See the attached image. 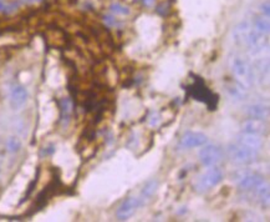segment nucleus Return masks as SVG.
<instances>
[{
	"label": "nucleus",
	"instance_id": "1",
	"mask_svg": "<svg viewBox=\"0 0 270 222\" xmlns=\"http://www.w3.org/2000/svg\"><path fill=\"white\" fill-rule=\"evenodd\" d=\"M229 66H231L232 73L236 77V81L243 85L245 89H249L250 86H253L255 81V73L254 68L250 65L249 61L245 60L241 56L236 55L229 61Z\"/></svg>",
	"mask_w": 270,
	"mask_h": 222
},
{
	"label": "nucleus",
	"instance_id": "2",
	"mask_svg": "<svg viewBox=\"0 0 270 222\" xmlns=\"http://www.w3.org/2000/svg\"><path fill=\"white\" fill-rule=\"evenodd\" d=\"M227 152H228L231 161L236 165L253 164L258 159V155H259V150L248 148V146L243 145L238 141L229 144L228 148H227Z\"/></svg>",
	"mask_w": 270,
	"mask_h": 222
},
{
	"label": "nucleus",
	"instance_id": "3",
	"mask_svg": "<svg viewBox=\"0 0 270 222\" xmlns=\"http://www.w3.org/2000/svg\"><path fill=\"white\" fill-rule=\"evenodd\" d=\"M224 179L223 171L217 166L210 167L208 171H205L204 174L201 175L198 177L197 183L194 185V190L197 192L204 193L207 191L212 190L213 187H217Z\"/></svg>",
	"mask_w": 270,
	"mask_h": 222
},
{
	"label": "nucleus",
	"instance_id": "4",
	"mask_svg": "<svg viewBox=\"0 0 270 222\" xmlns=\"http://www.w3.org/2000/svg\"><path fill=\"white\" fill-rule=\"evenodd\" d=\"M233 180L236 183L239 190L245 191V192L247 191L254 192L258 186H260L265 181L263 176L249 171H238L233 176Z\"/></svg>",
	"mask_w": 270,
	"mask_h": 222
},
{
	"label": "nucleus",
	"instance_id": "5",
	"mask_svg": "<svg viewBox=\"0 0 270 222\" xmlns=\"http://www.w3.org/2000/svg\"><path fill=\"white\" fill-rule=\"evenodd\" d=\"M244 45L247 46L248 53L252 56H258L264 51L265 48H268V39L267 35L262 34L254 28H250L249 33H248Z\"/></svg>",
	"mask_w": 270,
	"mask_h": 222
},
{
	"label": "nucleus",
	"instance_id": "6",
	"mask_svg": "<svg viewBox=\"0 0 270 222\" xmlns=\"http://www.w3.org/2000/svg\"><path fill=\"white\" fill-rule=\"evenodd\" d=\"M192 87H193L192 95H193L196 100L204 103L209 108V110H215L218 96L214 95L212 91H209V89L205 86V84L201 80V77H197V79L194 80V84Z\"/></svg>",
	"mask_w": 270,
	"mask_h": 222
},
{
	"label": "nucleus",
	"instance_id": "7",
	"mask_svg": "<svg viewBox=\"0 0 270 222\" xmlns=\"http://www.w3.org/2000/svg\"><path fill=\"white\" fill-rule=\"evenodd\" d=\"M223 150L214 144L203 145L202 150L200 151V161L202 162L203 166H218L220 162L223 161Z\"/></svg>",
	"mask_w": 270,
	"mask_h": 222
},
{
	"label": "nucleus",
	"instance_id": "8",
	"mask_svg": "<svg viewBox=\"0 0 270 222\" xmlns=\"http://www.w3.org/2000/svg\"><path fill=\"white\" fill-rule=\"evenodd\" d=\"M143 205L144 202L141 197L126 198V200L120 205L117 211H116V217H117L120 221H126L130 217L134 216L135 212H136L139 207L143 206Z\"/></svg>",
	"mask_w": 270,
	"mask_h": 222
},
{
	"label": "nucleus",
	"instance_id": "9",
	"mask_svg": "<svg viewBox=\"0 0 270 222\" xmlns=\"http://www.w3.org/2000/svg\"><path fill=\"white\" fill-rule=\"evenodd\" d=\"M208 141L207 136L200 131H187L182 135L181 140H179V148H184V150H189V148H201V146L205 145Z\"/></svg>",
	"mask_w": 270,
	"mask_h": 222
},
{
	"label": "nucleus",
	"instance_id": "10",
	"mask_svg": "<svg viewBox=\"0 0 270 222\" xmlns=\"http://www.w3.org/2000/svg\"><path fill=\"white\" fill-rule=\"evenodd\" d=\"M29 99V93L23 85H15L10 90V96H9V104L14 111H18L25 106Z\"/></svg>",
	"mask_w": 270,
	"mask_h": 222
},
{
	"label": "nucleus",
	"instance_id": "11",
	"mask_svg": "<svg viewBox=\"0 0 270 222\" xmlns=\"http://www.w3.org/2000/svg\"><path fill=\"white\" fill-rule=\"evenodd\" d=\"M267 131V125H265L264 120L252 119L249 117L248 120L241 124V132H247V134H254V135L263 136Z\"/></svg>",
	"mask_w": 270,
	"mask_h": 222
},
{
	"label": "nucleus",
	"instance_id": "12",
	"mask_svg": "<svg viewBox=\"0 0 270 222\" xmlns=\"http://www.w3.org/2000/svg\"><path fill=\"white\" fill-rule=\"evenodd\" d=\"M236 141L243 145L248 146V148L259 150L263 148V139L260 135H254V134H247V132H241L240 135H238Z\"/></svg>",
	"mask_w": 270,
	"mask_h": 222
},
{
	"label": "nucleus",
	"instance_id": "13",
	"mask_svg": "<svg viewBox=\"0 0 270 222\" xmlns=\"http://www.w3.org/2000/svg\"><path fill=\"white\" fill-rule=\"evenodd\" d=\"M250 28H252V25L248 20H243L238 25H236V28L233 29L234 42L238 45H244V41H245V37H247Z\"/></svg>",
	"mask_w": 270,
	"mask_h": 222
},
{
	"label": "nucleus",
	"instance_id": "14",
	"mask_svg": "<svg viewBox=\"0 0 270 222\" xmlns=\"http://www.w3.org/2000/svg\"><path fill=\"white\" fill-rule=\"evenodd\" d=\"M247 115L252 119L268 120L269 117V106L264 104H253L247 108Z\"/></svg>",
	"mask_w": 270,
	"mask_h": 222
},
{
	"label": "nucleus",
	"instance_id": "15",
	"mask_svg": "<svg viewBox=\"0 0 270 222\" xmlns=\"http://www.w3.org/2000/svg\"><path fill=\"white\" fill-rule=\"evenodd\" d=\"M227 91L229 96L236 101H243L247 98V89L238 81H232L227 84Z\"/></svg>",
	"mask_w": 270,
	"mask_h": 222
},
{
	"label": "nucleus",
	"instance_id": "16",
	"mask_svg": "<svg viewBox=\"0 0 270 222\" xmlns=\"http://www.w3.org/2000/svg\"><path fill=\"white\" fill-rule=\"evenodd\" d=\"M253 193H254L255 197H257V200L260 202V205H262L263 207L269 206L270 190H269V185H268V183H265L264 181L262 185L258 186L257 190H255Z\"/></svg>",
	"mask_w": 270,
	"mask_h": 222
},
{
	"label": "nucleus",
	"instance_id": "17",
	"mask_svg": "<svg viewBox=\"0 0 270 222\" xmlns=\"http://www.w3.org/2000/svg\"><path fill=\"white\" fill-rule=\"evenodd\" d=\"M157 187H158V181L155 180V179L151 181H148V183L143 186V188H142V192H141V198L143 200V202H144V200H148V198L152 197V196L155 195Z\"/></svg>",
	"mask_w": 270,
	"mask_h": 222
},
{
	"label": "nucleus",
	"instance_id": "18",
	"mask_svg": "<svg viewBox=\"0 0 270 222\" xmlns=\"http://www.w3.org/2000/svg\"><path fill=\"white\" fill-rule=\"evenodd\" d=\"M253 28L262 34L268 35L270 32L269 20H268V18H255L253 21Z\"/></svg>",
	"mask_w": 270,
	"mask_h": 222
},
{
	"label": "nucleus",
	"instance_id": "19",
	"mask_svg": "<svg viewBox=\"0 0 270 222\" xmlns=\"http://www.w3.org/2000/svg\"><path fill=\"white\" fill-rule=\"evenodd\" d=\"M257 70H258V74H259V77L258 79L260 80V81H264V79L267 80V82L269 81V60H264L260 61L259 64L257 65Z\"/></svg>",
	"mask_w": 270,
	"mask_h": 222
},
{
	"label": "nucleus",
	"instance_id": "20",
	"mask_svg": "<svg viewBox=\"0 0 270 222\" xmlns=\"http://www.w3.org/2000/svg\"><path fill=\"white\" fill-rule=\"evenodd\" d=\"M21 148V141L20 139H18L16 136H10V138L6 140V150L10 153H16L19 152Z\"/></svg>",
	"mask_w": 270,
	"mask_h": 222
},
{
	"label": "nucleus",
	"instance_id": "21",
	"mask_svg": "<svg viewBox=\"0 0 270 222\" xmlns=\"http://www.w3.org/2000/svg\"><path fill=\"white\" fill-rule=\"evenodd\" d=\"M110 10L111 13L116 14V15H129L130 14V9L120 3H113L112 5L110 6Z\"/></svg>",
	"mask_w": 270,
	"mask_h": 222
},
{
	"label": "nucleus",
	"instance_id": "22",
	"mask_svg": "<svg viewBox=\"0 0 270 222\" xmlns=\"http://www.w3.org/2000/svg\"><path fill=\"white\" fill-rule=\"evenodd\" d=\"M19 6V3H10V4H5V8H4V11L3 13H6V14H10L13 13V11H15L16 9H18Z\"/></svg>",
	"mask_w": 270,
	"mask_h": 222
},
{
	"label": "nucleus",
	"instance_id": "23",
	"mask_svg": "<svg viewBox=\"0 0 270 222\" xmlns=\"http://www.w3.org/2000/svg\"><path fill=\"white\" fill-rule=\"evenodd\" d=\"M161 119H160V115L157 114V112H153L152 116L150 117V120H148V122H150L151 126H157L158 124H160Z\"/></svg>",
	"mask_w": 270,
	"mask_h": 222
},
{
	"label": "nucleus",
	"instance_id": "24",
	"mask_svg": "<svg viewBox=\"0 0 270 222\" xmlns=\"http://www.w3.org/2000/svg\"><path fill=\"white\" fill-rule=\"evenodd\" d=\"M260 10H262L263 15H264L265 18H269V15H270L269 1H265V3H263V4H262V6H260Z\"/></svg>",
	"mask_w": 270,
	"mask_h": 222
},
{
	"label": "nucleus",
	"instance_id": "25",
	"mask_svg": "<svg viewBox=\"0 0 270 222\" xmlns=\"http://www.w3.org/2000/svg\"><path fill=\"white\" fill-rule=\"evenodd\" d=\"M103 21H105L107 25H110V27H115V25H117V21H116V19L111 15H106L105 18H103Z\"/></svg>",
	"mask_w": 270,
	"mask_h": 222
},
{
	"label": "nucleus",
	"instance_id": "26",
	"mask_svg": "<svg viewBox=\"0 0 270 222\" xmlns=\"http://www.w3.org/2000/svg\"><path fill=\"white\" fill-rule=\"evenodd\" d=\"M42 0H20V3L24 4H35V3H40Z\"/></svg>",
	"mask_w": 270,
	"mask_h": 222
},
{
	"label": "nucleus",
	"instance_id": "27",
	"mask_svg": "<svg viewBox=\"0 0 270 222\" xmlns=\"http://www.w3.org/2000/svg\"><path fill=\"white\" fill-rule=\"evenodd\" d=\"M153 3H155V0H143V4L146 6H151Z\"/></svg>",
	"mask_w": 270,
	"mask_h": 222
},
{
	"label": "nucleus",
	"instance_id": "28",
	"mask_svg": "<svg viewBox=\"0 0 270 222\" xmlns=\"http://www.w3.org/2000/svg\"><path fill=\"white\" fill-rule=\"evenodd\" d=\"M0 172H1V164H0Z\"/></svg>",
	"mask_w": 270,
	"mask_h": 222
}]
</instances>
